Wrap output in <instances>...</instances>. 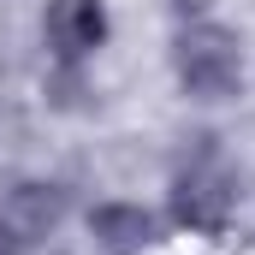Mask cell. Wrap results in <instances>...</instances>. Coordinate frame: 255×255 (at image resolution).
I'll return each instance as SVG.
<instances>
[{"mask_svg":"<svg viewBox=\"0 0 255 255\" xmlns=\"http://www.w3.org/2000/svg\"><path fill=\"white\" fill-rule=\"evenodd\" d=\"M166 208H172V226L202 232V238L232 226V214H238V166H232V154H226V142L214 130L190 136L184 154L172 160Z\"/></svg>","mask_w":255,"mask_h":255,"instance_id":"1","label":"cell"},{"mask_svg":"<svg viewBox=\"0 0 255 255\" xmlns=\"http://www.w3.org/2000/svg\"><path fill=\"white\" fill-rule=\"evenodd\" d=\"M166 65H172V83L184 101H202V107H220V101H238L244 95V77H250V60H244V36L220 18H184L172 48H166Z\"/></svg>","mask_w":255,"mask_h":255,"instance_id":"2","label":"cell"},{"mask_svg":"<svg viewBox=\"0 0 255 255\" xmlns=\"http://www.w3.org/2000/svg\"><path fill=\"white\" fill-rule=\"evenodd\" d=\"M107 36H113L107 0H48V12H42V48H48L54 71H65V77H77L95 60L107 48Z\"/></svg>","mask_w":255,"mask_h":255,"instance_id":"3","label":"cell"},{"mask_svg":"<svg viewBox=\"0 0 255 255\" xmlns=\"http://www.w3.org/2000/svg\"><path fill=\"white\" fill-rule=\"evenodd\" d=\"M71 214V190L60 178H18L0 190V238L30 250V244H48Z\"/></svg>","mask_w":255,"mask_h":255,"instance_id":"4","label":"cell"},{"mask_svg":"<svg viewBox=\"0 0 255 255\" xmlns=\"http://www.w3.org/2000/svg\"><path fill=\"white\" fill-rule=\"evenodd\" d=\"M154 232L160 226L142 202H95L89 208V238H95L101 255H136L154 244Z\"/></svg>","mask_w":255,"mask_h":255,"instance_id":"5","label":"cell"},{"mask_svg":"<svg viewBox=\"0 0 255 255\" xmlns=\"http://www.w3.org/2000/svg\"><path fill=\"white\" fill-rule=\"evenodd\" d=\"M208 6H214V0H166V12H172L178 24H184V18H208Z\"/></svg>","mask_w":255,"mask_h":255,"instance_id":"6","label":"cell"},{"mask_svg":"<svg viewBox=\"0 0 255 255\" xmlns=\"http://www.w3.org/2000/svg\"><path fill=\"white\" fill-rule=\"evenodd\" d=\"M0 255H24V250H18V244H6V238H0Z\"/></svg>","mask_w":255,"mask_h":255,"instance_id":"7","label":"cell"}]
</instances>
